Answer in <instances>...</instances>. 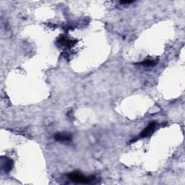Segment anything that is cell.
Masks as SVG:
<instances>
[{
    "label": "cell",
    "mask_w": 185,
    "mask_h": 185,
    "mask_svg": "<svg viewBox=\"0 0 185 185\" xmlns=\"http://www.w3.org/2000/svg\"><path fill=\"white\" fill-rule=\"evenodd\" d=\"M68 178L71 181H74L76 183H82V184H90V183L93 182L96 180L95 177H85L82 175L80 173L77 172H73L68 174Z\"/></svg>",
    "instance_id": "1"
},
{
    "label": "cell",
    "mask_w": 185,
    "mask_h": 185,
    "mask_svg": "<svg viewBox=\"0 0 185 185\" xmlns=\"http://www.w3.org/2000/svg\"><path fill=\"white\" fill-rule=\"evenodd\" d=\"M2 168H4L5 172H10L12 168V161L10 158H6V161L2 165Z\"/></svg>",
    "instance_id": "4"
},
{
    "label": "cell",
    "mask_w": 185,
    "mask_h": 185,
    "mask_svg": "<svg viewBox=\"0 0 185 185\" xmlns=\"http://www.w3.org/2000/svg\"><path fill=\"white\" fill-rule=\"evenodd\" d=\"M140 65H143L145 66V67H152V66H155L156 65V62L153 61V60H147V61L140 62Z\"/></svg>",
    "instance_id": "5"
},
{
    "label": "cell",
    "mask_w": 185,
    "mask_h": 185,
    "mask_svg": "<svg viewBox=\"0 0 185 185\" xmlns=\"http://www.w3.org/2000/svg\"><path fill=\"white\" fill-rule=\"evenodd\" d=\"M133 1H122L120 2V4H130V3H132Z\"/></svg>",
    "instance_id": "6"
},
{
    "label": "cell",
    "mask_w": 185,
    "mask_h": 185,
    "mask_svg": "<svg viewBox=\"0 0 185 185\" xmlns=\"http://www.w3.org/2000/svg\"><path fill=\"white\" fill-rule=\"evenodd\" d=\"M55 140L59 142H68L70 141L72 137L68 134H63V133H58L54 136Z\"/></svg>",
    "instance_id": "3"
},
{
    "label": "cell",
    "mask_w": 185,
    "mask_h": 185,
    "mask_svg": "<svg viewBox=\"0 0 185 185\" xmlns=\"http://www.w3.org/2000/svg\"><path fill=\"white\" fill-rule=\"evenodd\" d=\"M156 127V122H152V123L149 124V125L147 126L143 132H142L141 134H140V137H141V138H145V137L149 136V135L153 132Z\"/></svg>",
    "instance_id": "2"
}]
</instances>
